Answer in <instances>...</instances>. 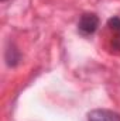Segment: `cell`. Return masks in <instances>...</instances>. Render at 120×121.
<instances>
[{"mask_svg":"<svg viewBox=\"0 0 120 121\" xmlns=\"http://www.w3.org/2000/svg\"><path fill=\"white\" fill-rule=\"evenodd\" d=\"M97 27H99V17L96 14H93V13L82 14V17H81V20L78 23V31L85 37L95 34Z\"/></svg>","mask_w":120,"mask_h":121,"instance_id":"1","label":"cell"},{"mask_svg":"<svg viewBox=\"0 0 120 121\" xmlns=\"http://www.w3.org/2000/svg\"><path fill=\"white\" fill-rule=\"evenodd\" d=\"M88 121H120V114L112 110L97 108V110H92L88 114Z\"/></svg>","mask_w":120,"mask_h":121,"instance_id":"2","label":"cell"},{"mask_svg":"<svg viewBox=\"0 0 120 121\" xmlns=\"http://www.w3.org/2000/svg\"><path fill=\"white\" fill-rule=\"evenodd\" d=\"M107 27L109 30L115 34H120V17H112L107 21Z\"/></svg>","mask_w":120,"mask_h":121,"instance_id":"3","label":"cell"},{"mask_svg":"<svg viewBox=\"0 0 120 121\" xmlns=\"http://www.w3.org/2000/svg\"><path fill=\"white\" fill-rule=\"evenodd\" d=\"M3 1H4V0H3Z\"/></svg>","mask_w":120,"mask_h":121,"instance_id":"4","label":"cell"}]
</instances>
